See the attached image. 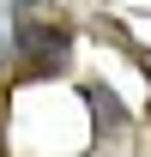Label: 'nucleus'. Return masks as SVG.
Here are the masks:
<instances>
[{
    "instance_id": "nucleus-1",
    "label": "nucleus",
    "mask_w": 151,
    "mask_h": 157,
    "mask_svg": "<svg viewBox=\"0 0 151 157\" xmlns=\"http://www.w3.org/2000/svg\"><path fill=\"white\" fill-rule=\"evenodd\" d=\"M18 55L37 67V73H60L67 67V55H73V42H67V30L60 24H42V18H18Z\"/></svg>"
},
{
    "instance_id": "nucleus-2",
    "label": "nucleus",
    "mask_w": 151,
    "mask_h": 157,
    "mask_svg": "<svg viewBox=\"0 0 151 157\" xmlns=\"http://www.w3.org/2000/svg\"><path fill=\"white\" fill-rule=\"evenodd\" d=\"M6 48H12V24H6V12H0V60H6Z\"/></svg>"
}]
</instances>
